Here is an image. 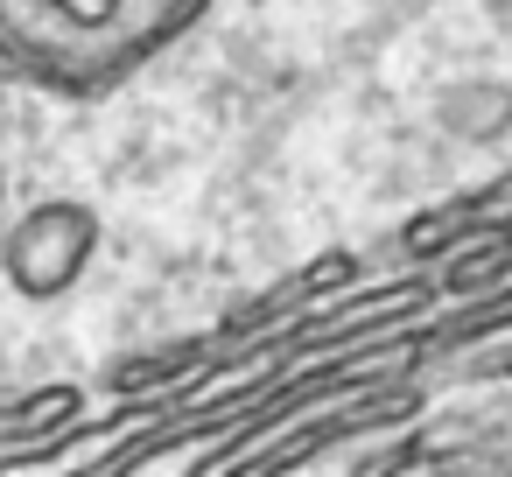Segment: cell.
<instances>
[{
	"mask_svg": "<svg viewBox=\"0 0 512 477\" xmlns=\"http://www.w3.org/2000/svg\"><path fill=\"white\" fill-rule=\"evenodd\" d=\"M176 414L141 400V407H113L99 421H71L64 435H43L15 456H0V477H113L141 442H155Z\"/></svg>",
	"mask_w": 512,
	"mask_h": 477,
	"instance_id": "obj_3",
	"label": "cell"
},
{
	"mask_svg": "<svg viewBox=\"0 0 512 477\" xmlns=\"http://www.w3.org/2000/svg\"><path fill=\"white\" fill-rule=\"evenodd\" d=\"M414 477H512V470H505L498 456H484V449H477V456H449V463H421Z\"/></svg>",
	"mask_w": 512,
	"mask_h": 477,
	"instance_id": "obj_6",
	"label": "cell"
},
{
	"mask_svg": "<svg viewBox=\"0 0 512 477\" xmlns=\"http://www.w3.org/2000/svg\"><path fill=\"white\" fill-rule=\"evenodd\" d=\"M0 204H8V162H0Z\"/></svg>",
	"mask_w": 512,
	"mask_h": 477,
	"instance_id": "obj_7",
	"label": "cell"
},
{
	"mask_svg": "<svg viewBox=\"0 0 512 477\" xmlns=\"http://www.w3.org/2000/svg\"><path fill=\"white\" fill-rule=\"evenodd\" d=\"M211 0H0V64L57 99H99Z\"/></svg>",
	"mask_w": 512,
	"mask_h": 477,
	"instance_id": "obj_1",
	"label": "cell"
},
{
	"mask_svg": "<svg viewBox=\"0 0 512 477\" xmlns=\"http://www.w3.org/2000/svg\"><path fill=\"white\" fill-rule=\"evenodd\" d=\"M99 253V211L78 204V197H50V204H29L8 239H0V274L22 302H57L64 288L85 281Z\"/></svg>",
	"mask_w": 512,
	"mask_h": 477,
	"instance_id": "obj_2",
	"label": "cell"
},
{
	"mask_svg": "<svg viewBox=\"0 0 512 477\" xmlns=\"http://www.w3.org/2000/svg\"><path fill=\"white\" fill-rule=\"evenodd\" d=\"M78 414H85V393L78 386H36V393L0 400V456H15V449H29L43 435H64Z\"/></svg>",
	"mask_w": 512,
	"mask_h": 477,
	"instance_id": "obj_4",
	"label": "cell"
},
{
	"mask_svg": "<svg viewBox=\"0 0 512 477\" xmlns=\"http://www.w3.org/2000/svg\"><path fill=\"white\" fill-rule=\"evenodd\" d=\"M505 120H512V92L505 85H456V99H442V127H456L470 141H491Z\"/></svg>",
	"mask_w": 512,
	"mask_h": 477,
	"instance_id": "obj_5",
	"label": "cell"
}]
</instances>
